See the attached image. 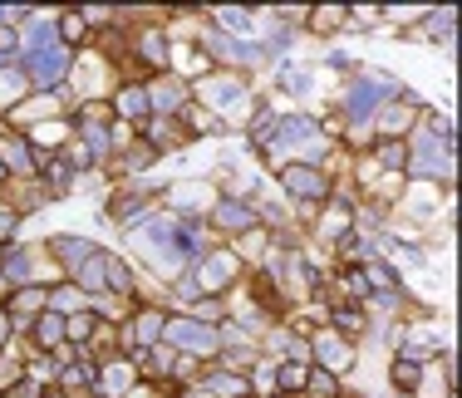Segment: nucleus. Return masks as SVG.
<instances>
[{
	"mask_svg": "<svg viewBox=\"0 0 462 398\" xmlns=\"http://www.w3.org/2000/svg\"><path fill=\"white\" fill-rule=\"evenodd\" d=\"M409 172L413 177H453V124L433 118V128L418 133L413 153H409Z\"/></svg>",
	"mask_w": 462,
	"mask_h": 398,
	"instance_id": "nucleus-1",
	"label": "nucleus"
},
{
	"mask_svg": "<svg viewBox=\"0 0 462 398\" xmlns=\"http://www.w3.org/2000/svg\"><path fill=\"white\" fill-rule=\"evenodd\" d=\"M20 69H25L30 88H60L74 69V50H64L60 40L35 44V50H25V64H20Z\"/></svg>",
	"mask_w": 462,
	"mask_h": 398,
	"instance_id": "nucleus-2",
	"label": "nucleus"
},
{
	"mask_svg": "<svg viewBox=\"0 0 462 398\" xmlns=\"http://www.w3.org/2000/svg\"><path fill=\"white\" fill-rule=\"evenodd\" d=\"M389 98H399V84H393L389 74H359V79L349 84V94H345L349 124H369V118L389 104Z\"/></svg>",
	"mask_w": 462,
	"mask_h": 398,
	"instance_id": "nucleus-3",
	"label": "nucleus"
},
{
	"mask_svg": "<svg viewBox=\"0 0 462 398\" xmlns=\"http://www.w3.org/2000/svg\"><path fill=\"white\" fill-rule=\"evenodd\" d=\"M162 345L168 349H182V354H222V335H217L212 325H202V319H192V315H178V319H168L162 325Z\"/></svg>",
	"mask_w": 462,
	"mask_h": 398,
	"instance_id": "nucleus-4",
	"label": "nucleus"
},
{
	"mask_svg": "<svg viewBox=\"0 0 462 398\" xmlns=\"http://www.w3.org/2000/svg\"><path fill=\"white\" fill-rule=\"evenodd\" d=\"M236 271H241V256H236V251H207V256L197 261L192 281H197V291H202V295H222L226 285L236 281Z\"/></svg>",
	"mask_w": 462,
	"mask_h": 398,
	"instance_id": "nucleus-5",
	"label": "nucleus"
},
{
	"mask_svg": "<svg viewBox=\"0 0 462 398\" xmlns=\"http://www.w3.org/2000/svg\"><path fill=\"white\" fill-rule=\"evenodd\" d=\"M281 187L300 202H325L329 197V177L325 168H310V162H281Z\"/></svg>",
	"mask_w": 462,
	"mask_h": 398,
	"instance_id": "nucleus-6",
	"label": "nucleus"
},
{
	"mask_svg": "<svg viewBox=\"0 0 462 398\" xmlns=\"http://www.w3.org/2000/svg\"><path fill=\"white\" fill-rule=\"evenodd\" d=\"M0 168L5 177H35V148L20 133H0Z\"/></svg>",
	"mask_w": 462,
	"mask_h": 398,
	"instance_id": "nucleus-7",
	"label": "nucleus"
},
{
	"mask_svg": "<svg viewBox=\"0 0 462 398\" xmlns=\"http://www.w3.org/2000/svg\"><path fill=\"white\" fill-rule=\"evenodd\" d=\"M134 379H138L134 359H108L104 369H98V379H94V393L98 398H124L128 389H134Z\"/></svg>",
	"mask_w": 462,
	"mask_h": 398,
	"instance_id": "nucleus-8",
	"label": "nucleus"
},
{
	"mask_svg": "<svg viewBox=\"0 0 462 398\" xmlns=\"http://www.w3.org/2000/svg\"><path fill=\"white\" fill-rule=\"evenodd\" d=\"M162 325H168V315H162V310H138L134 325L124 329V339L134 349H158L162 345Z\"/></svg>",
	"mask_w": 462,
	"mask_h": 398,
	"instance_id": "nucleus-9",
	"label": "nucleus"
},
{
	"mask_svg": "<svg viewBox=\"0 0 462 398\" xmlns=\"http://www.w3.org/2000/svg\"><path fill=\"white\" fill-rule=\"evenodd\" d=\"M310 354L325 364V374H345L349 364H355V345H349V339H339V335H315Z\"/></svg>",
	"mask_w": 462,
	"mask_h": 398,
	"instance_id": "nucleus-10",
	"label": "nucleus"
},
{
	"mask_svg": "<svg viewBox=\"0 0 462 398\" xmlns=\"http://www.w3.org/2000/svg\"><path fill=\"white\" fill-rule=\"evenodd\" d=\"M108 114L128 118V128H134V124H148V118H152V108H148V88H143V84H124V88L114 94V108H108Z\"/></svg>",
	"mask_w": 462,
	"mask_h": 398,
	"instance_id": "nucleus-11",
	"label": "nucleus"
},
{
	"mask_svg": "<svg viewBox=\"0 0 462 398\" xmlns=\"http://www.w3.org/2000/svg\"><path fill=\"white\" fill-rule=\"evenodd\" d=\"M202 50L222 54L226 64H256V60H261V50H256V44H241V40L222 35V30H207V35H202Z\"/></svg>",
	"mask_w": 462,
	"mask_h": 398,
	"instance_id": "nucleus-12",
	"label": "nucleus"
},
{
	"mask_svg": "<svg viewBox=\"0 0 462 398\" xmlns=\"http://www.w3.org/2000/svg\"><path fill=\"white\" fill-rule=\"evenodd\" d=\"M212 221L222 231H251V227H256V207L241 202V197H222V202L212 207Z\"/></svg>",
	"mask_w": 462,
	"mask_h": 398,
	"instance_id": "nucleus-13",
	"label": "nucleus"
},
{
	"mask_svg": "<svg viewBox=\"0 0 462 398\" xmlns=\"http://www.w3.org/2000/svg\"><path fill=\"white\" fill-rule=\"evenodd\" d=\"M148 108L152 114H168V118H178L182 108H187V88L178 79H158L148 88Z\"/></svg>",
	"mask_w": 462,
	"mask_h": 398,
	"instance_id": "nucleus-14",
	"label": "nucleus"
},
{
	"mask_svg": "<svg viewBox=\"0 0 462 398\" xmlns=\"http://www.w3.org/2000/svg\"><path fill=\"white\" fill-rule=\"evenodd\" d=\"M0 281L5 285H30L35 281V256L20 251V246H5L0 251Z\"/></svg>",
	"mask_w": 462,
	"mask_h": 398,
	"instance_id": "nucleus-15",
	"label": "nucleus"
},
{
	"mask_svg": "<svg viewBox=\"0 0 462 398\" xmlns=\"http://www.w3.org/2000/svg\"><path fill=\"white\" fill-rule=\"evenodd\" d=\"M50 251H54V261H60L64 271L74 275V271H79L84 261L94 256L98 246H94V241H84V236H54V241H50Z\"/></svg>",
	"mask_w": 462,
	"mask_h": 398,
	"instance_id": "nucleus-16",
	"label": "nucleus"
},
{
	"mask_svg": "<svg viewBox=\"0 0 462 398\" xmlns=\"http://www.w3.org/2000/svg\"><path fill=\"white\" fill-rule=\"evenodd\" d=\"M134 54L148 69H168V54H172V44H168V35L162 30H143V35L134 40Z\"/></svg>",
	"mask_w": 462,
	"mask_h": 398,
	"instance_id": "nucleus-17",
	"label": "nucleus"
},
{
	"mask_svg": "<svg viewBox=\"0 0 462 398\" xmlns=\"http://www.w3.org/2000/svg\"><path fill=\"white\" fill-rule=\"evenodd\" d=\"M202 98H207V104H217V108H236V104H246V84L222 74V79H207L202 84Z\"/></svg>",
	"mask_w": 462,
	"mask_h": 398,
	"instance_id": "nucleus-18",
	"label": "nucleus"
},
{
	"mask_svg": "<svg viewBox=\"0 0 462 398\" xmlns=\"http://www.w3.org/2000/svg\"><path fill=\"white\" fill-rule=\"evenodd\" d=\"M374 118H379V128L389 133V138H399V133L413 124V98H409V94H403V98H389V104H383Z\"/></svg>",
	"mask_w": 462,
	"mask_h": 398,
	"instance_id": "nucleus-19",
	"label": "nucleus"
},
{
	"mask_svg": "<svg viewBox=\"0 0 462 398\" xmlns=\"http://www.w3.org/2000/svg\"><path fill=\"white\" fill-rule=\"evenodd\" d=\"M30 329H35L40 349H60L64 345V315H54V310H40V315L30 319Z\"/></svg>",
	"mask_w": 462,
	"mask_h": 398,
	"instance_id": "nucleus-20",
	"label": "nucleus"
},
{
	"mask_svg": "<svg viewBox=\"0 0 462 398\" xmlns=\"http://www.w3.org/2000/svg\"><path fill=\"white\" fill-rule=\"evenodd\" d=\"M202 393H217V398H246V393H251V384L241 379V374H231V369H217V374H207V379H202Z\"/></svg>",
	"mask_w": 462,
	"mask_h": 398,
	"instance_id": "nucleus-21",
	"label": "nucleus"
},
{
	"mask_svg": "<svg viewBox=\"0 0 462 398\" xmlns=\"http://www.w3.org/2000/svg\"><path fill=\"white\" fill-rule=\"evenodd\" d=\"M40 310H45V291H40V285H20V291L10 295V315H15L20 325H30Z\"/></svg>",
	"mask_w": 462,
	"mask_h": 398,
	"instance_id": "nucleus-22",
	"label": "nucleus"
},
{
	"mask_svg": "<svg viewBox=\"0 0 462 398\" xmlns=\"http://www.w3.org/2000/svg\"><path fill=\"white\" fill-rule=\"evenodd\" d=\"M104 295H134V271L104 251Z\"/></svg>",
	"mask_w": 462,
	"mask_h": 398,
	"instance_id": "nucleus-23",
	"label": "nucleus"
},
{
	"mask_svg": "<svg viewBox=\"0 0 462 398\" xmlns=\"http://www.w3.org/2000/svg\"><path fill=\"white\" fill-rule=\"evenodd\" d=\"M84 305H89V295H84L79 285H60V291H45V310H54V315H79Z\"/></svg>",
	"mask_w": 462,
	"mask_h": 398,
	"instance_id": "nucleus-24",
	"label": "nucleus"
},
{
	"mask_svg": "<svg viewBox=\"0 0 462 398\" xmlns=\"http://www.w3.org/2000/svg\"><path fill=\"white\" fill-rule=\"evenodd\" d=\"M25 94H30V79H25V69H20V64L0 69V108H15Z\"/></svg>",
	"mask_w": 462,
	"mask_h": 398,
	"instance_id": "nucleus-25",
	"label": "nucleus"
},
{
	"mask_svg": "<svg viewBox=\"0 0 462 398\" xmlns=\"http://www.w3.org/2000/svg\"><path fill=\"white\" fill-rule=\"evenodd\" d=\"M94 329H98V315H89V310H79V315H64V345H89L94 339Z\"/></svg>",
	"mask_w": 462,
	"mask_h": 398,
	"instance_id": "nucleus-26",
	"label": "nucleus"
},
{
	"mask_svg": "<svg viewBox=\"0 0 462 398\" xmlns=\"http://www.w3.org/2000/svg\"><path fill=\"white\" fill-rule=\"evenodd\" d=\"M54 35H60L64 50H74V44H84V35H89V25H84L79 10H64L60 20H54Z\"/></svg>",
	"mask_w": 462,
	"mask_h": 398,
	"instance_id": "nucleus-27",
	"label": "nucleus"
},
{
	"mask_svg": "<svg viewBox=\"0 0 462 398\" xmlns=\"http://www.w3.org/2000/svg\"><path fill=\"white\" fill-rule=\"evenodd\" d=\"M94 379H98V364L89 359V354H84L79 364H69V369L60 374V384H64V389H94Z\"/></svg>",
	"mask_w": 462,
	"mask_h": 398,
	"instance_id": "nucleus-28",
	"label": "nucleus"
},
{
	"mask_svg": "<svg viewBox=\"0 0 462 398\" xmlns=\"http://www.w3.org/2000/svg\"><path fill=\"white\" fill-rule=\"evenodd\" d=\"M379 168H389V172L409 168V148H403V138H383L379 143Z\"/></svg>",
	"mask_w": 462,
	"mask_h": 398,
	"instance_id": "nucleus-29",
	"label": "nucleus"
},
{
	"mask_svg": "<svg viewBox=\"0 0 462 398\" xmlns=\"http://www.w3.org/2000/svg\"><path fill=\"white\" fill-rule=\"evenodd\" d=\"M389 374H393V384H399V393H413L418 379H423V364H413V359H403V354H399Z\"/></svg>",
	"mask_w": 462,
	"mask_h": 398,
	"instance_id": "nucleus-30",
	"label": "nucleus"
},
{
	"mask_svg": "<svg viewBox=\"0 0 462 398\" xmlns=\"http://www.w3.org/2000/svg\"><path fill=\"white\" fill-rule=\"evenodd\" d=\"M305 379H310V369H305V364H281L276 369V384H281V393H305Z\"/></svg>",
	"mask_w": 462,
	"mask_h": 398,
	"instance_id": "nucleus-31",
	"label": "nucleus"
},
{
	"mask_svg": "<svg viewBox=\"0 0 462 398\" xmlns=\"http://www.w3.org/2000/svg\"><path fill=\"white\" fill-rule=\"evenodd\" d=\"M329 325H335L339 335H359V329H365V315H359L355 305H335L329 310Z\"/></svg>",
	"mask_w": 462,
	"mask_h": 398,
	"instance_id": "nucleus-32",
	"label": "nucleus"
},
{
	"mask_svg": "<svg viewBox=\"0 0 462 398\" xmlns=\"http://www.w3.org/2000/svg\"><path fill=\"white\" fill-rule=\"evenodd\" d=\"M305 393H310V398H335V393H339L335 374H325V369H310V379H305Z\"/></svg>",
	"mask_w": 462,
	"mask_h": 398,
	"instance_id": "nucleus-33",
	"label": "nucleus"
},
{
	"mask_svg": "<svg viewBox=\"0 0 462 398\" xmlns=\"http://www.w3.org/2000/svg\"><path fill=\"white\" fill-rule=\"evenodd\" d=\"M212 20L231 30V40H236V30H251V10H212Z\"/></svg>",
	"mask_w": 462,
	"mask_h": 398,
	"instance_id": "nucleus-34",
	"label": "nucleus"
},
{
	"mask_svg": "<svg viewBox=\"0 0 462 398\" xmlns=\"http://www.w3.org/2000/svg\"><path fill=\"white\" fill-rule=\"evenodd\" d=\"M148 138L158 143V148H162V143H182V128L172 124V118H168V124H162V118H148Z\"/></svg>",
	"mask_w": 462,
	"mask_h": 398,
	"instance_id": "nucleus-35",
	"label": "nucleus"
},
{
	"mask_svg": "<svg viewBox=\"0 0 462 398\" xmlns=\"http://www.w3.org/2000/svg\"><path fill=\"white\" fill-rule=\"evenodd\" d=\"M345 20H349V10H339V5L310 10V25H315V30H335V25H345Z\"/></svg>",
	"mask_w": 462,
	"mask_h": 398,
	"instance_id": "nucleus-36",
	"label": "nucleus"
},
{
	"mask_svg": "<svg viewBox=\"0 0 462 398\" xmlns=\"http://www.w3.org/2000/svg\"><path fill=\"white\" fill-rule=\"evenodd\" d=\"M453 20H457L453 10H433V15H428V30H433V35H443V40H448V35H453Z\"/></svg>",
	"mask_w": 462,
	"mask_h": 398,
	"instance_id": "nucleus-37",
	"label": "nucleus"
},
{
	"mask_svg": "<svg viewBox=\"0 0 462 398\" xmlns=\"http://www.w3.org/2000/svg\"><path fill=\"white\" fill-rule=\"evenodd\" d=\"M5 398H45V389H40L35 379H20V384H10Z\"/></svg>",
	"mask_w": 462,
	"mask_h": 398,
	"instance_id": "nucleus-38",
	"label": "nucleus"
},
{
	"mask_svg": "<svg viewBox=\"0 0 462 398\" xmlns=\"http://www.w3.org/2000/svg\"><path fill=\"white\" fill-rule=\"evenodd\" d=\"M30 379H35V384H45V379H60V364H54V359H40V364H30Z\"/></svg>",
	"mask_w": 462,
	"mask_h": 398,
	"instance_id": "nucleus-39",
	"label": "nucleus"
},
{
	"mask_svg": "<svg viewBox=\"0 0 462 398\" xmlns=\"http://www.w3.org/2000/svg\"><path fill=\"white\" fill-rule=\"evenodd\" d=\"M192 319H202V325H212V319H222V305H217V301H202V305H197V315Z\"/></svg>",
	"mask_w": 462,
	"mask_h": 398,
	"instance_id": "nucleus-40",
	"label": "nucleus"
},
{
	"mask_svg": "<svg viewBox=\"0 0 462 398\" xmlns=\"http://www.w3.org/2000/svg\"><path fill=\"white\" fill-rule=\"evenodd\" d=\"M20 231V212H0V241H10Z\"/></svg>",
	"mask_w": 462,
	"mask_h": 398,
	"instance_id": "nucleus-41",
	"label": "nucleus"
},
{
	"mask_svg": "<svg viewBox=\"0 0 462 398\" xmlns=\"http://www.w3.org/2000/svg\"><path fill=\"white\" fill-rule=\"evenodd\" d=\"M64 133H69V128H64V124H54V128L45 124V128H35V143H60Z\"/></svg>",
	"mask_w": 462,
	"mask_h": 398,
	"instance_id": "nucleus-42",
	"label": "nucleus"
},
{
	"mask_svg": "<svg viewBox=\"0 0 462 398\" xmlns=\"http://www.w3.org/2000/svg\"><path fill=\"white\" fill-rule=\"evenodd\" d=\"M15 20H30V10H5L0 5V25H15Z\"/></svg>",
	"mask_w": 462,
	"mask_h": 398,
	"instance_id": "nucleus-43",
	"label": "nucleus"
},
{
	"mask_svg": "<svg viewBox=\"0 0 462 398\" xmlns=\"http://www.w3.org/2000/svg\"><path fill=\"white\" fill-rule=\"evenodd\" d=\"M197 295H202V291H197V281H178V301H197Z\"/></svg>",
	"mask_w": 462,
	"mask_h": 398,
	"instance_id": "nucleus-44",
	"label": "nucleus"
},
{
	"mask_svg": "<svg viewBox=\"0 0 462 398\" xmlns=\"http://www.w3.org/2000/svg\"><path fill=\"white\" fill-rule=\"evenodd\" d=\"M5 335H10V319H5V310H0V345H5Z\"/></svg>",
	"mask_w": 462,
	"mask_h": 398,
	"instance_id": "nucleus-45",
	"label": "nucleus"
},
{
	"mask_svg": "<svg viewBox=\"0 0 462 398\" xmlns=\"http://www.w3.org/2000/svg\"><path fill=\"white\" fill-rule=\"evenodd\" d=\"M45 398H69V393H45Z\"/></svg>",
	"mask_w": 462,
	"mask_h": 398,
	"instance_id": "nucleus-46",
	"label": "nucleus"
},
{
	"mask_svg": "<svg viewBox=\"0 0 462 398\" xmlns=\"http://www.w3.org/2000/svg\"><path fill=\"white\" fill-rule=\"evenodd\" d=\"M0 187H5V168H0Z\"/></svg>",
	"mask_w": 462,
	"mask_h": 398,
	"instance_id": "nucleus-47",
	"label": "nucleus"
},
{
	"mask_svg": "<svg viewBox=\"0 0 462 398\" xmlns=\"http://www.w3.org/2000/svg\"><path fill=\"white\" fill-rule=\"evenodd\" d=\"M399 398H413V393H399Z\"/></svg>",
	"mask_w": 462,
	"mask_h": 398,
	"instance_id": "nucleus-48",
	"label": "nucleus"
}]
</instances>
